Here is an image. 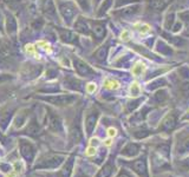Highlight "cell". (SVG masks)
<instances>
[{
  "instance_id": "obj_1",
  "label": "cell",
  "mask_w": 189,
  "mask_h": 177,
  "mask_svg": "<svg viewBox=\"0 0 189 177\" xmlns=\"http://www.w3.org/2000/svg\"><path fill=\"white\" fill-rule=\"evenodd\" d=\"M129 167L140 177H149V171H148V167H147V158H145V156L132 161L131 163H129Z\"/></svg>"
},
{
  "instance_id": "obj_7",
  "label": "cell",
  "mask_w": 189,
  "mask_h": 177,
  "mask_svg": "<svg viewBox=\"0 0 189 177\" xmlns=\"http://www.w3.org/2000/svg\"><path fill=\"white\" fill-rule=\"evenodd\" d=\"M144 71H145V65L143 63H141V61L136 63V65L132 67V75L135 77L142 76L144 73Z\"/></svg>"
},
{
  "instance_id": "obj_4",
  "label": "cell",
  "mask_w": 189,
  "mask_h": 177,
  "mask_svg": "<svg viewBox=\"0 0 189 177\" xmlns=\"http://www.w3.org/2000/svg\"><path fill=\"white\" fill-rule=\"evenodd\" d=\"M189 151V135L179 139L176 144V152L177 153H185Z\"/></svg>"
},
{
  "instance_id": "obj_20",
  "label": "cell",
  "mask_w": 189,
  "mask_h": 177,
  "mask_svg": "<svg viewBox=\"0 0 189 177\" xmlns=\"http://www.w3.org/2000/svg\"><path fill=\"white\" fill-rule=\"evenodd\" d=\"M117 177H130V175H129V174H128L125 170H122V171L118 174Z\"/></svg>"
},
{
  "instance_id": "obj_12",
  "label": "cell",
  "mask_w": 189,
  "mask_h": 177,
  "mask_svg": "<svg viewBox=\"0 0 189 177\" xmlns=\"http://www.w3.org/2000/svg\"><path fill=\"white\" fill-rule=\"evenodd\" d=\"M94 124H96V117H94V116H90V117L88 118V124H86L89 132L92 131V129L94 127Z\"/></svg>"
},
{
  "instance_id": "obj_11",
  "label": "cell",
  "mask_w": 189,
  "mask_h": 177,
  "mask_svg": "<svg viewBox=\"0 0 189 177\" xmlns=\"http://www.w3.org/2000/svg\"><path fill=\"white\" fill-rule=\"evenodd\" d=\"M130 92H131L132 96H138V95L141 93V89H140V86H138L137 83H132V84H131V86H130Z\"/></svg>"
},
{
  "instance_id": "obj_19",
  "label": "cell",
  "mask_w": 189,
  "mask_h": 177,
  "mask_svg": "<svg viewBox=\"0 0 189 177\" xmlns=\"http://www.w3.org/2000/svg\"><path fill=\"white\" fill-rule=\"evenodd\" d=\"M181 167H182L185 170H188L189 169V158L188 159H186V161H183V162L181 163Z\"/></svg>"
},
{
  "instance_id": "obj_15",
  "label": "cell",
  "mask_w": 189,
  "mask_h": 177,
  "mask_svg": "<svg viewBox=\"0 0 189 177\" xmlns=\"http://www.w3.org/2000/svg\"><path fill=\"white\" fill-rule=\"evenodd\" d=\"M94 153H96V148L94 147H89L86 149V155L88 156H94Z\"/></svg>"
},
{
  "instance_id": "obj_10",
  "label": "cell",
  "mask_w": 189,
  "mask_h": 177,
  "mask_svg": "<svg viewBox=\"0 0 189 177\" xmlns=\"http://www.w3.org/2000/svg\"><path fill=\"white\" fill-rule=\"evenodd\" d=\"M104 86H105L106 89H112V90H116V89H118L119 84H118V81H116V80H110V79H106V80H105V83H104Z\"/></svg>"
},
{
  "instance_id": "obj_22",
  "label": "cell",
  "mask_w": 189,
  "mask_h": 177,
  "mask_svg": "<svg viewBox=\"0 0 189 177\" xmlns=\"http://www.w3.org/2000/svg\"><path fill=\"white\" fill-rule=\"evenodd\" d=\"M6 177H17V174L16 173H12V174H10V175H7Z\"/></svg>"
},
{
  "instance_id": "obj_9",
  "label": "cell",
  "mask_w": 189,
  "mask_h": 177,
  "mask_svg": "<svg viewBox=\"0 0 189 177\" xmlns=\"http://www.w3.org/2000/svg\"><path fill=\"white\" fill-rule=\"evenodd\" d=\"M167 2H168V0H150V6L153 8H161Z\"/></svg>"
},
{
  "instance_id": "obj_21",
  "label": "cell",
  "mask_w": 189,
  "mask_h": 177,
  "mask_svg": "<svg viewBox=\"0 0 189 177\" xmlns=\"http://www.w3.org/2000/svg\"><path fill=\"white\" fill-rule=\"evenodd\" d=\"M104 144H105L106 147H110V145H111V138H108V139H105V141H104Z\"/></svg>"
},
{
  "instance_id": "obj_2",
  "label": "cell",
  "mask_w": 189,
  "mask_h": 177,
  "mask_svg": "<svg viewBox=\"0 0 189 177\" xmlns=\"http://www.w3.org/2000/svg\"><path fill=\"white\" fill-rule=\"evenodd\" d=\"M46 101H51L52 104H56V105H68L74 101V97L73 96H57V97L46 98Z\"/></svg>"
},
{
  "instance_id": "obj_3",
  "label": "cell",
  "mask_w": 189,
  "mask_h": 177,
  "mask_svg": "<svg viewBox=\"0 0 189 177\" xmlns=\"http://www.w3.org/2000/svg\"><path fill=\"white\" fill-rule=\"evenodd\" d=\"M138 152H140V145L135 143H130L122 150V155L126 157H135Z\"/></svg>"
},
{
  "instance_id": "obj_14",
  "label": "cell",
  "mask_w": 189,
  "mask_h": 177,
  "mask_svg": "<svg viewBox=\"0 0 189 177\" xmlns=\"http://www.w3.org/2000/svg\"><path fill=\"white\" fill-rule=\"evenodd\" d=\"M121 38H122V40H128L129 38H130V32L129 31H123L122 32V34H121Z\"/></svg>"
},
{
  "instance_id": "obj_23",
  "label": "cell",
  "mask_w": 189,
  "mask_h": 177,
  "mask_svg": "<svg viewBox=\"0 0 189 177\" xmlns=\"http://www.w3.org/2000/svg\"><path fill=\"white\" fill-rule=\"evenodd\" d=\"M79 177H85V176H79Z\"/></svg>"
},
{
  "instance_id": "obj_6",
  "label": "cell",
  "mask_w": 189,
  "mask_h": 177,
  "mask_svg": "<svg viewBox=\"0 0 189 177\" xmlns=\"http://www.w3.org/2000/svg\"><path fill=\"white\" fill-rule=\"evenodd\" d=\"M112 159H110L102 169H100V171L98 173V175L96 177H110L111 176V174H112V171H114V167H112V162H111Z\"/></svg>"
},
{
  "instance_id": "obj_13",
  "label": "cell",
  "mask_w": 189,
  "mask_h": 177,
  "mask_svg": "<svg viewBox=\"0 0 189 177\" xmlns=\"http://www.w3.org/2000/svg\"><path fill=\"white\" fill-rule=\"evenodd\" d=\"M96 89H97V86H96L94 83H89L86 85V92L88 93H94V91H96Z\"/></svg>"
},
{
  "instance_id": "obj_17",
  "label": "cell",
  "mask_w": 189,
  "mask_h": 177,
  "mask_svg": "<svg viewBox=\"0 0 189 177\" xmlns=\"http://www.w3.org/2000/svg\"><path fill=\"white\" fill-rule=\"evenodd\" d=\"M26 51H27L28 53H33V54H36V49H34L33 45H26ZM36 57H37V54H36ZM37 58H38V57H37Z\"/></svg>"
},
{
  "instance_id": "obj_16",
  "label": "cell",
  "mask_w": 189,
  "mask_h": 177,
  "mask_svg": "<svg viewBox=\"0 0 189 177\" xmlns=\"http://www.w3.org/2000/svg\"><path fill=\"white\" fill-rule=\"evenodd\" d=\"M149 31H150V26L149 25H147V24H145V25H143L141 27V30H140V32H141V34H145V33H147V32H149Z\"/></svg>"
},
{
  "instance_id": "obj_18",
  "label": "cell",
  "mask_w": 189,
  "mask_h": 177,
  "mask_svg": "<svg viewBox=\"0 0 189 177\" xmlns=\"http://www.w3.org/2000/svg\"><path fill=\"white\" fill-rule=\"evenodd\" d=\"M108 135H109V137H115L116 136V130L114 127H109L108 129Z\"/></svg>"
},
{
  "instance_id": "obj_5",
  "label": "cell",
  "mask_w": 189,
  "mask_h": 177,
  "mask_svg": "<svg viewBox=\"0 0 189 177\" xmlns=\"http://www.w3.org/2000/svg\"><path fill=\"white\" fill-rule=\"evenodd\" d=\"M175 124H176L175 117H174L173 115H168L164 119H163V122H162L160 129H162V130H164V131H169V130H173V129H174Z\"/></svg>"
},
{
  "instance_id": "obj_8",
  "label": "cell",
  "mask_w": 189,
  "mask_h": 177,
  "mask_svg": "<svg viewBox=\"0 0 189 177\" xmlns=\"http://www.w3.org/2000/svg\"><path fill=\"white\" fill-rule=\"evenodd\" d=\"M59 124H60V122L58 121V118L56 116H51L48 118V127H50L51 130H58Z\"/></svg>"
}]
</instances>
